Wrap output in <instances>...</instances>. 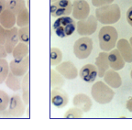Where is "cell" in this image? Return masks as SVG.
<instances>
[{
  "instance_id": "8992f818",
  "label": "cell",
  "mask_w": 132,
  "mask_h": 130,
  "mask_svg": "<svg viewBox=\"0 0 132 130\" xmlns=\"http://www.w3.org/2000/svg\"><path fill=\"white\" fill-rule=\"evenodd\" d=\"M98 25V20L95 16L89 15V17L85 19L78 20L76 22V30L80 36H91L95 32Z\"/></svg>"
},
{
  "instance_id": "30bf717a",
  "label": "cell",
  "mask_w": 132,
  "mask_h": 130,
  "mask_svg": "<svg viewBox=\"0 0 132 130\" xmlns=\"http://www.w3.org/2000/svg\"><path fill=\"white\" fill-rule=\"evenodd\" d=\"M55 70L61 75H62L64 79H67V80H73L79 75L78 70L72 62H61L55 67Z\"/></svg>"
},
{
  "instance_id": "d6a6232c",
  "label": "cell",
  "mask_w": 132,
  "mask_h": 130,
  "mask_svg": "<svg viewBox=\"0 0 132 130\" xmlns=\"http://www.w3.org/2000/svg\"><path fill=\"white\" fill-rule=\"evenodd\" d=\"M6 29H4L2 26L0 25V44L4 45L5 42H6Z\"/></svg>"
},
{
  "instance_id": "7402d4cb",
  "label": "cell",
  "mask_w": 132,
  "mask_h": 130,
  "mask_svg": "<svg viewBox=\"0 0 132 130\" xmlns=\"http://www.w3.org/2000/svg\"><path fill=\"white\" fill-rule=\"evenodd\" d=\"M21 82H22L21 77L16 76L11 72L8 73L7 77L5 81L7 88H9L14 92H19V90H21Z\"/></svg>"
},
{
  "instance_id": "603a6c76",
  "label": "cell",
  "mask_w": 132,
  "mask_h": 130,
  "mask_svg": "<svg viewBox=\"0 0 132 130\" xmlns=\"http://www.w3.org/2000/svg\"><path fill=\"white\" fill-rule=\"evenodd\" d=\"M50 74H51V87L52 89L62 88V86L65 83L64 77L62 75H61L56 70H53V69L51 70Z\"/></svg>"
},
{
  "instance_id": "e0dca14e",
  "label": "cell",
  "mask_w": 132,
  "mask_h": 130,
  "mask_svg": "<svg viewBox=\"0 0 132 130\" xmlns=\"http://www.w3.org/2000/svg\"><path fill=\"white\" fill-rule=\"evenodd\" d=\"M108 62H109L110 68L115 71L122 70L123 67L125 66V60H124L123 57L121 56L118 49H116V50L113 49L109 51V53H108Z\"/></svg>"
},
{
  "instance_id": "484cf974",
  "label": "cell",
  "mask_w": 132,
  "mask_h": 130,
  "mask_svg": "<svg viewBox=\"0 0 132 130\" xmlns=\"http://www.w3.org/2000/svg\"><path fill=\"white\" fill-rule=\"evenodd\" d=\"M26 7L25 0H6V8L12 11L16 16Z\"/></svg>"
},
{
  "instance_id": "3957f363",
  "label": "cell",
  "mask_w": 132,
  "mask_h": 130,
  "mask_svg": "<svg viewBox=\"0 0 132 130\" xmlns=\"http://www.w3.org/2000/svg\"><path fill=\"white\" fill-rule=\"evenodd\" d=\"M91 95L96 103L100 105H106L113 100L115 92L105 82H95L91 88Z\"/></svg>"
},
{
  "instance_id": "8fae6325",
  "label": "cell",
  "mask_w": 132,
  "mask_h": 130,
  "mask_svg": "<svg viewBox=\"0 0 132 130\" xmlns=\"http://www.w3.org/2000/svg\"><path fill=\"white\" fill-rule=\"evenodd\" d=\"M10 72L19 77H23L28 72L29 68V56L20 60H13L9 63Z\"/></svg>"
},
{
  "instance_id": "f546056e",
  "label": "cell",
  "mask_w": 132,
  "mask_h": 130,
  "mask_svg": "<svg viewBox=\"0 0 132 130\" xmlns=\"http://www.w3.org/2000/svg\"><path fill=\"white\" fill-rule=\"evenodd\" d=\"M19 41L24 42L26 44H29L30 35H29V26L19 28Z\"/></svg>"
},
{
  "instance_id": "d590c367",
  "label": "cell",
  "mask_w": 132,
  "mask_h": 130,
  "mask_svg": "<svg viewBox=\"0 0 132 130\" xmlns=\"http://www.w3.org/2000/svg\"><path fill=\"white\" fill-rule=\"evenodd\" d=\"M6 8V0H0V14Z\"/></svg>"
},
{
  "instance_id": "cb8c5ba5",
  "label": "cell",
  "mask_w": 132,
  "mask_h": 130,
  "mask_svg": "<svg viewBox=\"0 0 132 130\" xmlns=\"http://www.w3.org/2000/svg\"><path fill=\"white\" fill-rule=\"evenodd\" d=\"M21 91H22V97L25 105H28L29 103V73L27 72L23 76L21 82Z\"/></svg>"
},
{
  "instance_id": "277c9868",
  "label": "cell",
  "mask_w": 132,
  "mask_h": 130,
  "mask_svg": "<svg viewBox=\"0 0 132 130\" xmlns=\"http://www.w3.org/2000/svg\"><path fill=\"white\" fill-rule=\"evenodd\" d=\"M53 30L59 38H66L73 34L76 30V22L74 21L73 18L69 16L57 18L53 23Z\"/></svg>"
},
{
  "instance_id": "ffe728a7",
  "label": "cell",
  "mask_w": 132,
  "mask_h": 130,
  "mask_svg": "<svg viewBox=\"0 0 132 130\" xmlns=\"http://www.w3.org/2000/svg\"><path fill=\"white\" fill-rule=\"evenodd\" d=\"M16 24V14L9 10L8 8H6L0 14V25L4 29H12Z\"/></svg>"
},
{
  "instance_id": "836d02e7",
  "label": "cell",
  "mask_w": 132,
  "mask_h": 130,
  "mask_svg": "<svg viewBox=\"0 0 132 130\" xmlns=\"http://www.w3.org/2000/svg\"><path fill=\"white\" fill-rule=\"evenodd\" d=\"M127 21L132 27V6H130L127 11Z\"/></svg>"
},
{
  "instance_id": "d4e9b609",
  "label": "cell",
  "mask_w": 132,
  "mask_h": 130,
  "mask_svg": "<svg viewBox=\"0 0 132 130\" xmlns=\"http://www.w3.org/2000/svg\"><path fill=\"white\" fill-rule=\"evenodd\" d=\"M29 11L27 6L23 8L19 14L16 15V24L19 28L25 27V26H29Z\"/></svg>"
},
{
  "instance_id": "d6986e66",
  "label": "cell",
  "mask_w": 132,
  "mask_h": 130,
  "mask_svg": "<svg viewBox=\"0 0 132 130\" xmlns=\"http://www.w3.org/2000/svg\"><path fill=\"white\" fill-rule=\"evenodd\" d=\"M95 66L98 72V77L103 78L105 72L110 68L108 62V53L106 51H102L98 54L95 60Z\"/></svg>"
},
{
  "instance_id": "7a4b0ae2",
  "label": "cell",
  "mask_w": 132,
  "mask_h": 130,
  "mask_svg": "<svg viewBox=\"0 0 132 130\" xmlns=\"http://www.w3.org/2000/svg\"><path fill=\"white\" fill-rule=\"evenodd\" d=\"M118 33V30L111 25H105L99 30V46L103 51L109 52L117 45Z\"/></svg>"
},
{
  "instance_id": "83f0119b",
  "label": "cell",
  "mask_w": 132,
  "mask_h": 130,
  "mask_svg": "<svg viewBox=\"0 0 132 130\" xmlns=\"http://www.w3.org/2000/svg\"><path fill=\"white\" fill-rule=\"evenodd\" d=\"M9 72H10L9 63L6 62V58H1L0 59V84L6 81Z\"/></svg>"
},
{
  "instance_id": "4dcf8cb0",
  "label": "cell",
  "mask_w": 132,
  "mask_h": 130,
  "mask_svg": "<svg viewBox=\"0 0 132 130\" xmlns=\"http://www.w3.org/2000/svg\"><path fill=\"white\" fill-rule=\"evenodd\" d=\"M10 97L6 92L0 90V112H4L6 110L9 105Z\"/></svg>"
},
{
  "instance_id": "f1b7e54d",
  "label": "cell",
  "mask_w": 132,
  "mask_h": 130,
  "mask_svg": "<svg viewBox=\"0 0 132 130\" xmlns=\"http://www.w3.org/2000/svg\"><path fill=\"white\" fill-rule=\"evenodd\" d=\"M84 116V112L81 109L77 107H72L70 108L68 111L64 114L63 118H67V119H79V118H82Z\"/></svg>"
},
{
  "instance_id": "8d00e7d4",
  "label": "cell",
  "mask_w": 132,
  "mask_h": 130,
  "mask_svg": "<svg viewBox=\"0 0 132 130\" xmlns=\"http://www.w3.org/2000/svg\"><path fill=\"white\" fill-rule=\"evenodd\" d=\"M126 107H127V109H128V111L132 113V97H131V98H129V99L127 101Z\"/></svg>"
},
{
  "instance_id": "9a60e30c",
  "label": "cell",
  "mask_w": 132,
  "mask_h": 130,
  "mask_svg": "<svg viewBox=\"0 0 132 130\" xmlns=\"http://www.w3.org/2000/svg\"><path fill=\"white\" fill-rule=\"evenodd\" d=\"M73 106L82 110L84 113H88L92 108V100L91 98L85 93H78L73 97L72 99Z\"/></svg>"
},
{
  "instance_id": "ba28073f",
  "label": "cell",
  "mask_w": 132,
  "mask_h": 130,
  "mask_svg": "<svg viewBox=\"0 0 132 130\" xmlns=\"http://www.w3.org/2000/svg\"><path fill=\"white\" fill-rule=\"evenodd\" d=\"M7 113L13 117H21L26 111V105L23 101L21 95L15 93L10 97V101L8 105Z\"/></svg>"
},
{
  "instance_id": "4316f807",
  "label": "cell",
  "mask_w": 132,
  "mask_h": 130,
  "mask_svg": "<svg viewBox=\"0 0 132 130\" xmlns=\"http://www.w3.org/2000/svg\"><path fill=\"white\" fill-rule=\"evenodd\" d=\"M62 60V52L59 48H51L50 50V63L52 66H57Z\"/></svg>"
},
{
  "instance_id": "7c38bea8",
  "label": "cell",
  "mask_w": 132,
  "mask_h": 130,
  "mask_svg": "<svg viewBox=\"0 0 132 130\" xmlns=\"http://www.w3.org/2000/svg\"><path fill=\"white\" fill-rule=\"evenodd\" d=\"M51 102L58 108H63L69 102L68 94L62 88L52 89L51 92Z\"/></svg>"
},
{
  "instance_id": "9c48e42d",
  "label": "cell",
  "mask_w": 132,
  "mask_h": 130,
  "mask_svg": "<svg viewBox=\"0 0 132 130\" xmlns=\"http://www.w3.org/2000/svg\"><path fill=\"white\" fill-rule=\"evenodd\" d=\"M90 6L85 0H74L72 3V18L77 20L85 19L90 15Z\"/></svg>"
},
{
  "instance_id": "52a82bcc",
  "label": "cell",
  "mask_w": 132,
  "mask_h": 130,
  "mask_svg": "<svg viewBox=\"0 0 132 130\" xmlns=\"http://www.w3.org/2000/svg\"><path fill=\"white\" fill-rule=\"evenodd\" d=\"M50 11L51 15L54 18L70 16L72 11V2L71 0H58L52 2Z\"/></svg>"
},
{
  "instance_id": "60d3db41",
  "label": "cell",
  "mask_w": 132,
  "mask_h": 130,
  "mask_svg": "<svg viewBox=\"0 0 132 130\" xmlns=\"http://www.w3.org/2000/svg\"><path fill=\"white\" fill-rule=\"evenodd\" d=\"M73 1H74V0H73Z\"/></svg>"
},
{
  "instance_id": "ac0fdd59",
  "label": "cell",
  "mask_w": 132,
  "mask_h": 130,
  "mask_svg": "<svg viewBox=\"0 0 132 130\" xmlns=\"http://www.w3.org/2000/svg\"><path fill=\"white\" fill-rule=\"evenodd\" d=\"M104 82L114 89L119 88L122 84V79L119 73L118 72V71H115L113 69H108L105 72L104 75Z\"/></svg>"
},
{
  "instance_id": "5bb4252c",
  "label": "cell",
  "mask_w": 132,
  "mask_h": 130,
  "mask_svg": "<svg viewBox=\"0 0 132 130\" xmlns=\"http://www.w3.org/2000/svg\"><path fill=\"white\" fill-rule=\"evenodd\" d=\"M79 76L85 83H94L96 77L98 76L96 66L94 64H85V65H84L79 72Z\"/></svg>"
},
{
  "instance_id": "ab89813d",
  "label": "cell",
  "mask_w": 132,
  "mask_h": 130,
  "mask_svg": "<svg viewBox=\"0 0 132 130\" xmlns=\"http://www.w3.org/2000/svg\"><path fill=\"white\" fill-rule=\"evenodd\" d=\"M130 77H131V79H132V70H131V72H130Z\"/></svg>"
},
{
  "instance_id": "74e56055",
  "label": "cell",
  "mask_w": 132,
  "mask_h": 130,
  "mask_svg": "<svg viewBox=\"0 0 132 130\" xmlns=\"http://www.w3.org/2000/svg\"><path fill=\"white\" fill-rule=\"evenodd\" d=\"M129 42H130V44H131V47H132V37L130 38V39H129Z\"/></svg>"
},
{
  "instance_id": "6da1fadb",
  "label": "cell",
  "mask_w": 132,
  "mask_h": 130,
  "mask_svg": "<svg viewBox=\"0 0 132 130\" xmlns=\"http://www.w3.org/2000/svg\"><path fill=\"white\" fill-rule=\"evenodd\" d=\"M95 18L99 23L104 25H113L121 18V11L118 4H110L95 9Z\"/></svg>"
},
{
  "instance_id": "2e32d148",
  "label": "cell",
  "mask_w": 132,
  "mask_h": 130,
  "mask_svg": "<svg viewBox=\"0 0 132 130\" xmlns=\"http://www.w3.org/2000/svg\"><path fill=\"white\" fill-rule=\"evenodd\" d=\"M117 49L123 57L125 62H132V47L128 40L125 39H120L117 42Z\"/></svg>"
},
{
  "instance_id": "f35d334b",
  "label": "cell",
  "mask_w": 132,
  "mask_h": 130,
  "mask_svg": "<svg viewBox=\"0 0 132 130\" xmlns=\"http://www.w3.org/2000/svg\"><path fill=\"white\" fill-rule=\"evenodd\" d=\"M55 1H58V0H51V2H55Z\"/></svg>"
},
{
  "instance_id": "4fadbf2b",
  "label": "cell",
  "mask_w": 132,
  "mask_h": 130,
  "mask_svg": "<svg viewBox=\"0 0 132 130\" xmlns=\"http://www.w3.org/2000/svg\"><path fill=\"white\" fill-rule=\"evenodd\" d=\"M6 42L4 47L6 49L7 54H11L16 45L19 42V29L16 27H13L12 29H6Z\"/></svg>"
},
{
  "instance_id": "e575fe53",
  "label": "cell",
  "mask_w": 132,
  "mask_h": 130,
  "mask_svg": "<svg viewBox=\"0 0 132 130\" xmlns=\"http://www.w3.org/2000/svg\"><path fill=\"white\" fill-rule=\"evenodd\" d=\"M6 56H7V52H6L4 45L0 44V59H1V58H6Z\"/></svg>"
},
{
  "instance_id": "5b68a950",
  "label": "cell",
  "mask_w": 132,
  "mask_h": 130,
  "mask_svg": "<svg viewBox=\"0 0 132 130\" xmlns=\"http://www.w3.org/2000/svg\"><path fill=\"white\" fill-rule=\"evenodd\" d=\"M93 50V40L88 36H84L74 42L73 53L79 60H85Z\"/></svg>"
},
{
  "instance_id": "1f68e13d",
  "label": "cell",
  "mask_w": 132,
  "mask_h": 130,
  "mask_svg": "<svg viewBox=\"0 0 132 130\" xmlns=\"http://www.w3.org/2000/svg\"><path fill=\"white\" fill-rule=\"evenodd\" d=\"M114 1L115 0H92V4L95 7H100V6L112 4Z\"/></svg>"
},
{
  "instance_id": "44dd1931",
  "label": "cell",
  "mask_w": 132,
  "mask_h": 130,
  "mask_svg": "<svg viewBox=\"0 0 132 130\" xmlns=\"http://www.w3.org/2000/svg\"><path fill=\"white\" fill-rule=\"evenodd\" d=\"M29 44H26L24 42L19 41L16 44V47L14 48V50L12 51V56L14 60H20L22 59L26 58L27 56H29Z\"/></svg>"
}]
</instances>
